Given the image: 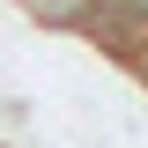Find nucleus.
Listing matches in <instances>:
<instances>
[{"label": "nucleus", "mask_w": 148, "mask_h": 148, "mask_svg": "<svg viewBox=\"0 0 148 148\" xmlns=\"http://www.w3.org/2000/svg\"><path fill=\"white\" fill-rule=\"evenodd\" d=\"M141 82H148V45H141Z\"/></svg>", "instance_id": "obj_1"}, {"label": "nucleus", "mask_w": 148, "mask_h": 148, "mask_svg": "<svg viewBox=\"0 0 148 148\" xmlns=\"http://www.w3.org/2000/svg\"><path fill=\"white\" fill-rule=\"evenodd\" d=\"M133 8H141V15H148V0H133Z\"/></svg>", "instance_id": "obj_2"}]
</instances>
